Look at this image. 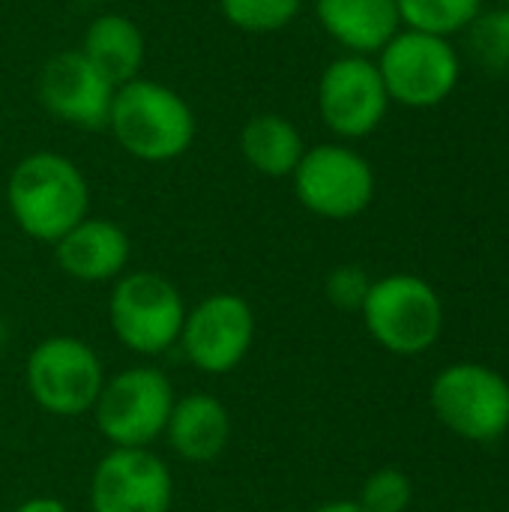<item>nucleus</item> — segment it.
<instances>
[{"instance_id": "obj_1", "label": "nucleus", "mask_w": 509, "mask_h": 512, "mask_svg": "<svg viewBox=\"0 0 509 512\" xmlns=\"http://www.w3.org/2000/svg\"><path fill=\"white\" fill-rule=\"evenodd\" d=\"M6 201L12 219L27 237L57 243L66 231L87 219L90 189L72 159L42 150L24 156L12 168Z\"/></svg>"}, {"instance_id": "obj_24", "label": "nucleus", "mask_w": 509, "mask_h": 512, "mask_svg": "<svg viewBox=\"0 0 509 512\" xmlns=\"http://www.w3.org/2000/svg\"><path fill=\"white\" fill-rule=\"evenodd\" d=\"M12 512H69V510H66V504H63V501H57V498H30V501H24L21 507H15Z\"/></svg>"}, {"instance_id": "obj_13", "label": "nucleus", "mask_w": 509, "mask_h": 512, "mask_svg": "<svg viewBox=\"0 0 509 512\" xmlns=\"http://www.w3.org/2000/svg\"><path fill=\"white\" fill-rule=\"evenodd\" d=\"M39 102L60 123L105 129L117 84L93 66L84 51H60L39 72Z\"/></svg>"}, {"instance_id": "obj_16", "label": "nucleus", "mask_w": 509, "mask_h": 512, "mask_svg": "<svg viewBox=\"0 0 509 512\" xmlns=\"http://www.w3.org/2000/svg\"><path fill=\"white\" fill-rule=\"evenodd\" d=\"M315 9L321 27L348 54H378L402 30L396 0H318Z\"/></svg>"}, {"instance_id": "obj_26", "label": "nucleus", "mask_w": 509, "mask_h": 512, "mask_svg": "<svg viewBox=\"0 0 509 512\" xmlns=\"http://www.w3.org/2000/svg\"><path fill=\"white\" fill-rule=\"evenodd\" d=\"M84 3H99V0H84Z\"/></svg>"}, {"instance_id": "obj_12", "label": "nucleus", "mask_w": 509, "mask_h": 512, "mask_svg": "<svg viewBox=\"0 0 509 512\" xmlns=\"http://www.w3.org/2000/svg\"><path fill=\"white\" fill-rule=\"evenodd\" d=\"M171 501V471L147 447H114L90 480L93 512H168Z\"/></svg>"}, {"instance_id": "obj_27", "label": "nucleus", "mask_w": 509, "mask_h": 512, "mask_svg": "<svg viewBox=\"0 0 509 512\" xmlns=\"http://www.w3.org/2000/svg\"><path fill=\"white\" fill-rule=\"evenodd\" d=\"M0 336H3V327H0Z\"/></svg>"}, {"instance_id": "obj_3", "label": "nucleus", "mask_w": 509, "mask_h": 512, "mask_svg": "<svg viewBox=\"0 0 509 512\" xmlns=\"http://www.w3.org/2000/svg\"><path fill=\"white\" fill-rule=\"evenodd\" d=\"M360 312L372 339L402 357L429 351L444 327L441 297L429 282L408 273H393L372 282Z\"/></svg>"}, {"instance_id": "obj_18", "label": "nucleus", "mask_w": 509, "mask_h": 512, "mask_svg": "<svg viewBox=\"0 0 509 512\" xmlns=\"http://www.w3.org/2000/svg\"><path fill=\"white\" fill-rule=\"evenodd\" d=\"M240 150L264 177H291L306 153L300 129L282 114H255L240 132Z\"/></svg>"}, {"instance_id": "obj_6", "label": "nucleus", "mask_w": 509, "mask_h": 512, "mask_svg": "<svg viewBox=\"0 0 509 512\" xmlns=\"http://www.w3.org/2000/svg\"><path fill=\"white\" fill-rule=\"evenodd\" d=\"M27 390L51 417H78L93 411L105 372L99 354L75 336L42 339L27 357Z\"/></svg>"}, {"instance_id": "obj_7", "label": "nucleus", "mask_w": 509, "mask_h": 512, "mask_svg": "<svg viewBox=\"0 0 509 512\" xmlns=\"http://www.w3.org/2000/svg\"><path fill=\"white\" fill-rule=\"evenodd\" d=\"M174 408V387L165 372L135 366L102 384L93 405L96 426L114 447H150L165 435Z\"/></svg>"}, {"instance_id": "obj_5", "label": "nucleus", "mask_w": 509, "mask_h": 512, "mask_svg": "<svg viewBox=\"0 0 509 512\" xmlns=\"http://www.w3.org/2000/svg\"><path fill=\"white\" fill-rule=\"evenodd\" d=\"M186 306L180 291L159 273H126L108 300V321L120 345L156 357L168 351L183 330Z\"/></svg>"}, {"instance_id": "obj_23", "label": "nucleus", "mask_w": 509, "mask_h": 512, "mask_svg": "<svg viewBox=\"0 0 509 512\" xmlns=\"http://www.w3.org/2000/svg\"><path fill=\"white\" fill-rule=\"evenodd\" d=\"M486 24H489L492 36H495V42H498V48H501L504 60L509 63V6H504V9H501V12H495V15H489V18H486Z\"/></svg>"}, {"instance_id": "obj_25", "label": "nucleus", "mask_w": 509, "mask_h": 512, "mask_svg": "<svg viewBox=\"0 0 509 512\" xmlns=\"http://www.w3.org/2000/svg\"><path fill=\"white\" fill-rule=\"evenodd\" d=\"M312 512H366L360 507V501H330V504H321Z\"/></svg>"}, {"instance_id": "obj_22", "label": "nucleus", "mask_w": 509, "mask_h": 512, "mask_svg": "<svg viewBox=\"0 0 509 512\" xmlns=\"http://www.w3.org/2000/svg\"><path fill=\"white\" fill-rule=\"evenodd\" d=\"M369 288H372V282H369L366 270L357 264H342L327 276V297L339 309H363Z\"/></svg>"}, {"instance_id": "obj_11", "label": "nucleus", "mask_w": 509, "mask_h": 512, "mask_svg": "<svg viewBox=\"0 0 509 512\" xmlns=\"http://www.w3.org/2000/svg\"><path fill=\"white\" fill-rule=\"evenodd\" d=\"M255 339L252 306L237 294H210L183 318L180 348L207 375H228L243 363Z\"/></svg>"}, {"instance_id": "obj_19", "label": "nucleus", "mask_w": 509, "mask_h": 512, "mask_svg": "<svg viewBox=\"0 0 509 512\" xmlns=\"http://www.w3.org/2000/svg\"><path fill=\"white\" fill-rule=\"evenodd\" d=\"M483 0H396L399 18L408 30L450 39L480 18Z\"/></svg>"}, {"instance_id": "obj_8", "label": "nucleus", "mask_w": 509, "mask_h": 512, "mask_svg": "<svg viewBox=\"0 0 509 512\" xmlns=\"http://www.w3.org/2000/svg\"><path fill=\"white\" fill-rule=\"evenodd\" d=\"M297 201L321 219H354L375 198V171L345 144H318L294 168Z\"/></svg>"}, {"instance_id": "obj_10", "label": "nucleus", "mask_w": 509, "mask_h": 512, "mask_svg": "<svg viewBox=\"0 0 509 512\" xmlns=\"http://www.w3.org/2000/svg\"><path fill=\"white\" fill-rule=\"evenodd\" d=\"M390 108L378 63L363 54L336 57L318 81V111L324 126L339 138L372 135Z\"/></svg>"}, {"instance_id": "obj_14", "label": "nucleus", "mask_w": 509, "mask_h": 512, "mask_svg": "<svg viewBox=\"0 0 509 512\" xmlns=\"http://www.w3.org/2000/svg\"><path fill=\"white\" fill-rule=\"evenodd\" d=\"M57 264L78 282L120 279L129 264V237L111 219H81L54 243Z\"/></svg>"}, {"instance_id": "obj_21", "label": "nucleus", "mask_w": 509, "mask_h": 512, "mask_svg": "<svg viewBox=\"0 0 509 512\" xmlns=\"http://www.w3.org/2000/svg\"><path fill=\"white\" fill-rule=\"evenodd\" d=\"M414 498L411 480L399 468L375 471L360 492V507L366 512H405Z\"/></svg>"}, {"instance_id": "obj_15", "label": "nucleus", "mask_w": 509, "mask_h": 512, "mask_svg": "<svg viewBox=\"0 0 509 512\" xmlns=\"http://www.w3.org/2000/svg\"><path fill=\"white\" fill-rule=\"evenodd\" d=\"M165 438L171 450L192 465H207L219 459L231 438V417L228 408L210 393H189L174 399Z\"/></svg>"}, {"instance_id": "obj_17", "label": "nucleus", "mask_w": 509, "mask_h": 512, "mask_svg": "<svg viewBox=\"0 0 509 512\" xmlns=\"http://www.w3.org/2000/svg\"><path fill=\"white\" fill-rule=\"evenodd\" d=\"M81 51L117 87L138 78V72L144 66V36H141L138 24L132 18L117 15V12L99 15L87 27Z\"/></svg>"}, {"instance_id": "obj_20", "label": "nucleus", "mask_w": 509, "mask_h": 512, "mask_svg": "<svg viewBox=\"0 0 509 512\" xmlns=\"http://www.w3.org/2000/svg\"><path fill=\"white\" fill-rule=\"evenodd\" d=\"M219 6L234 27L249 33H273L297 18L303 0H219Z\"/></svg>"}, {"instance_id": "obj_2", "label": "nucleus", "mask_w": 509, "mask_h": 512, "mask_svg": "<svg viewBox=\"0 0 509 512\" xmlns=\"http://www.w3.org/2000/svg\"><path fill=\"white\" fill-rule=\"evenodd\" d=\"M108 129L129 156L141 162H171L192 147L195 114L168 84L132 78L114 90Z\"/></svg>"}, {"instance_id": "obj_9", "label": "nucleus", "mask_w": 509, "mask_h": 512, "mask_svg": "<svg viewBox=\"0 0 509 512\" xmlns=\"http://www.w3.org/2000/svg\"><path fill=\"white\" fill-rule=\"evenodd\" d=\"M435 417L468 441H498L509 429V384L489 366L456 363L432 384Z\"/></svg>"}, {"instance_id": "obj_4", "label": "nucleus", "mask_w": 509, "mask_h": 512, "mask_svg": "<svg viewBox=\"0 0 509 512\" xmlns=\"http://www.w3.org/2000/svg\"><path fill=\"white\" fill-rule=\"evenodd\" d=\"M378 72L390 102L405 108H435L456 90L462 60L450 39L405 27L378 51Z\"/></svg>"}]
</instances>
